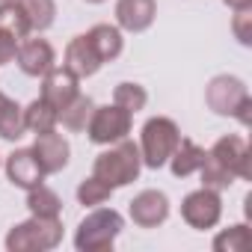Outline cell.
<instances>
[{
	"instance_id": "6",
	"label": "cell",
	"mask_w": 252,
	"mask_h": 252,
	"mask_svg": "<svg viewBox=\"0 0 252 252\" xmlns=\"http://www.w3.org/2000/svg\"><path fill=\"white\" fill-rule=\"evenodd\" d=\"M131 125H134V113L122 110L119 104H107V107L92 110L86 134L95 146H113V143H119L131 134Z\"/></svg>"
},
{
	"instance_id": "21",
	"label": "cell",
	"mask_w": 252,
	"mask_h": 252,
	"mask_svg": "<svg viewBox=\"0 0 252 252\" xmlns=\"http://www.w3.org/2000/svg\"><path fill=\"white\" fill-rule=\"evenodd\" d=\"M27 208H30L33 217H60L63 202H60V196H57L51 187L36 184V187L27 190Z\"/></svg>"
},
{
	"instance_id": "18",
	"label": "cell",
	"mask_w": 252,
	"mask_h": 252,
	"mask_svg": "<svg viewBox=\"0 0 252 252\" xmlns=\"http://www.w3.org/2000/svg\"><path fill=\"white\" fill-rule=\"evenodd\" d=\"M27 134L24 128V107H18L9 95L0 92V137L3 140H21Z\"/></svg>"
},
{
	"instance_id": "5",
	"label": "cell",
	"mask_w": 252,
	"mask_h": 252,
	"mask_svg": "<svg viewBox=\"0 0 252 252\" xmlns=\"http://www.w3.org/2000/svg\"><path fill=\"white\" fill-rule=\"evenodd\" d=\"M178 140H181V131H178V125L172 119L152 116L143 125V134H140V158H143V166L160 169L172 158Z\"/></svg>"
},
{
	"instance_id": "2",
	"label": "cell",
	"mask_w": 252,
	"mask_h": 252,
	"mask_svg": "<svg viewBox=\"0 0 252 252\" xmlns=\"http://www.w3.org/2000/svg\"><path fill=\"white\" fill-rule=\"evenodd\" d=\"M205 104L217 116H234L240 125L252 122V98H249V92H246L240 77L217 74L208 83V89H205Z\"/></svg>"
},
{
	"instance_id": "28",
	"label": "cell",
	"mask_w": 252,
	"mask_h": 252,
	"mask_svg": "<svg viewBox=\"0 0 252 252\" xmlns=\"http://www.w3.org/2000/svg\"><path fill=\"white\" fill-rule=\"evenodd\" d=\"M237 15H234V21H231V30H234V36L240 39V45H249L252 42V6H246V9H234Z\"/></svg>"
},
{
	"instance_id": "22",
	"label": "cell",
	"mask_w": 252,
	"mask_h": 252,
	"mask_svg": "<svg viewBox=\"0 0 252 252\" xmlns=\"http://www.w3.org/2000/svg\"><path fill=\"white\" fill-rule=\"evenodd\" d=\"M0 30H6V33L15 36L18 42L33 33L30 18H27V12H24L21 3H0Z\"/></svg>"
},
{
	"instance_id": "26",
	"label": "cell",
	"mask_w": 252,
	"mask_h": 252,
	"mask_svg": "<svg viewBox=\"0 0 252 252\" xmlns=\"http://www.w3.org/2000/svg\"><path fill=\"white\" fill-rule=\"evenodd\" d=\"M110 196H113V187H107V184H104V181H98L95 175L83 178V181H80V187H77V199H80V205H89V208L104 205Z\"/></svg>"
},
{
	"instance_id": "20",
	"label": "cell",
	"mask_w": 252,
	"mask_h": 252,
	"mask_svg": "<svg viewBox=\"0 0 252 252\" xmlns=\"http://www.w3.org/2000/svg\"><path fill=\"white\" fill-rule=\"evenodd\" d=\"M92 110H95L92 98H89V95H77L71 104H65V107L60 110V122H63V128H65V131H74V134H77V131H86Z\"/></svg>"
},
{
	"instance_id": "10",
	"label": "cell",
	"mask_w": 252,
	"mask_h": 252,
	"mask_svg": "<svg viewBox=\"0 0 252 252\" xmlns=\"http://www.w3.org/2000/svg\"><path fill=\"white\" fill-rule=\"evenodd\" d=\"M30 152H33V158H36V163L42 166L45 175H54V172L65 169L68 155H71L68 140L63 134H57V128L54 131H45V134H36V143H33Z\"/></svg>"
},
{
	"instance_id": "30",
	"label": "cell",
	"mask_w": 252,
	"mask_h": 252,
	"mask_svg": "<svg viewBox=\"0 0 252 252\" xmlns=\"http://www.w3.org/2000/svg\"><path fill=\"white\" fill-rule=\"evenodd\" d=\"M222 3L231 9H246V6H252V0H222Z\"/></svg>"
},
{
	"instance_id": "31",
	"label": "cell",
	"mask_w": 252,
	"mask_h": 252,
	"mask_svg": "<svg viewBox=\"0 0 252 252\" xmlns=\"http://www.w3.org/2000/svg\"><path fill=\"white\" fill-rule=\"evenodd\" d=\"M0 3H21V0H0Z\"/></svg>"
},
{
	"instance_id": "24",
	"label": "cell",
	"mask_w": 252,
	"mask_h": 252,
	"mask_svg": "<svg viewBox=\"0 0 252 252\" xmlns=\"http://www.w3.org/2000/svg\"><path fill=\"white\" fill-rule=\"evenodd\" d=\"M21 6L30 18L33 30H48L57 18V3L54 0H21Z\"/></svg>"
},
{
	"instance_id": "17",
	"label": "cell",
	"mask_w": 252,
	"mask_h": 252,
	"mask_svg": "<svg viewBox=\"0 0 252 252\" xmlns=\"http://www.w3.org/2000/svg\"><path fill=\"white\" fill-rule=\"evenodd\" d=\"M86 36H89L92 48L98 51L101 63H113L122 54V33H119V27H113V24H95Z\"/></svg>"
},
{
	"instance_id": "19",
	"label": "cell",
	"mask_w": 252,
	"mask_h": 252,
	"mask_svg": "<svg viewBox=\"0 0 252 252\" xmlns=\"http://www.w3.org/2000/svg\"><path fill=\"white\" fill-rule=\"evenodd\" d=\"M57 122H60V113H57L48 101H42V98H36L33 104L24 107V128L33 131V134L54 131V128H57Z\"/></svg>"
},
{
	"instance_id": "29",
	"label": "cell",
	"mask_w": 252,
	"mask_h": 252,
	"mask_svg": "<svg viewBox=\"0 0 252 252\" xmlns=\"http://www.w3.org/2000/svg\"><path fill=\"white\" fill-rule=\"evenodd\" d=\"M15 54H18V39H15V36H9L6 30H0V65L12 63V60H15Z\"/></svg>"
},
{
	"instance_id": "8",
	"label": "cell",
	"mask_w": 252,
	"mask_h": 252,
	"mask_svg": "<svg viewBox=\"0 0 252 252\" xmlns=\"http://www.w3.org/2000/svg\"><path fill=\"white\" fill-rule=\"evenodd\" d=\"M208 155L222 169H228L234 178H252V155H249V146H246L243 137H237V134L220 137Z\"/></svg>"
},
{
	"instance_id": "1",
	"label": "cell",
	"mask_w": 252,
	"mask_h": 252,
	"mask_svg": "<svg viewBox=\"0 0 252 252\" xmlns=\"http://www.w3.org/2000/svg\"><path fill=\"white\" fill-rule=\"evenodd\" d=\"M140 169H143V158H140V146L131 143L128 137L113 143L107 152H101L95 158V166H92V175L98 181H104L107 187L119 190L125 184H131L140 178Z\"/></svg>"
},
{
	"instance_id": "14",
	"label": "cell",
	"mask_w": 252,
	"mask_h": 252,
	"mask_svg": "<svg viewBox=\"0 0 252 252\" xmlns=\"http://www.w3.org/2000/svg\"><path fill=\"white\" fill-rule=\"evenodd\" d=\"M155 15H158L155 0H119L116 3V21H119L122 30H128V33L149 30Z\"/></svg>"
},
{
	"instance_id": "15",
	"label": "cell",
	"mask_w": 252,
	"mask_h": 252,
	"mask_svg": "<svg viewBox=\"0 0 252 252\" xmlns=\"http://www.w3.org/2000/svg\"><path fill=\"white\" fill-rule=\"evenodd\" d=\"M6 175H9V181H12L15 187H21V190H30V187H36V184L45 181V172H42V166L36 163V158H33L30 149H18V152H12V155L6 158Z\"/></svg>"
},
{
	"instance_id": "13",
	"label": "cell",
	"mask_w": 252,
	"mask_h": 252,
	"mask_svg": "<svg viewBox=\"0 0 252 252\" xmlns=\"http://www.w3.org/2000/svg\"><path fill=\"white\" fill-rule=\"evenodd\" d=\"M74 77H92L104 63H101V57H98V51L92 48V42H89V36L83 33V36H74L71 42H68V48H65V63H63Z\"/></svg>"
},
{
	"instance_id": "4",
	"label": "cell",
	"mask_w": 252,
	"mask_h": 252,
	"mask_svg": "<svg viewBox=\"0 0 252 252\" xmlns=\"http://www.w3.org/2000/svg\"><path fill=\"white\" fill-rule=\"evenodd\" d=\"M63 240V220L60 217H30L27 222H18L6 234L9 252H45L60 246Z\"/></svg>"
},
{
	"instance_id": "25",
	"label": "cell",
	"mask_w": 252,
	"mask_h": 252,
	"mask_svg": "<svg viewBox=\"0 0 252 252\" xmlns=\"http://www.w3.org/2000/svg\"><path fill=\"white\" fill-rule=\"evenodd\" d=\"M199 175H202V187H211V190H225V187H231L237 178L228 172V169H222L211 155H205V163L199 166Z\"/></svg>"
},
{
	"instance_id": "11",
	"label": "cell",
	"mask_w": 252,
	"mask_h": 252,
	"mask_svg": "<svg viewBox=\"0 0 252 252\" xmlns=\"http://www.w3.org/2000/svg\"><path fill=\"white\" fill-rule=\"evenodd\" d=\"M128 214H131L134 225H140V228H158L169 217V199L160 190H143V193H137L131 199Z\"/></svg>"
},
{
	"instance_id": "27",
	"label": "cell",
	"mask_w": 252,
	"mask_h": 252,
	"mask_svg": "<svg viewBox=\"0 0 252 252\" xmlns=\"http://www.w3.org/2000/svg\"><path fill=\"white\" fill-rule=\"evenodd\" d=\"M249 246V228L246 225H231L228 231H220L214 237L217 252H243Z\"/></svg>"
},
{
	"instance_id": "16",
	"label": "cell",
	"mask_w": 252,
	"mask_h": 252,
	"mask_svg": "<svg viewBox=\"0 0 252 252\" xmlns=\"http://www.w3.org/2000/svg\"><path fill=\"white\" fill-rule=\"evenodd\" d=\"M205 155H208V152H205L202 146H196L193 140L181 137L178 146H175V152H172V158H169L166 163L172 166V175H175V178H187V175L199 172V166L205 163Z\"/></svg>"
},
{
	"instance_id": "7",
	"label": "cell",
	"mask_w": 252,
	"mask_h": 252,
	"mask_svg": "<svg viewBox=\"0 0 252 252\" xmlns=\"http://www.w3.org/2000/svg\"><path fill=\"white\" fill-rule=\"evenodd\" d=\"M181 217L190 228H214L222 217V199H220V190H211V187H199L193 193L184 196L181 202Z\"/></svg>"
},
{
	"instance_id": "32",
	"label": "cell",
	"mask_w": 252,
	"mask_h": 252,
	"mask_svg": "<svg viewBox=\"0 0 252 252\" xmlns=\"http://www.w3.org/2000/svg\"><path fill=\"white\" fill-rule=\"evenodd\" d=\"M86 3H104V0H86Z\"/></svg>"
},
{
	"instance_id": "3",
	"label": "cell",
	"mask_w": 252,
	"mask_h": 252,
	"mask_svg": "<svg viewBox=\"0 0 252 252\" xmlns=\"http://www.w3.org/2000/svg\"><path fill=\"white\" fill-rule=\"evenodd\" d=\"M125 228V220L116 208H95L92 214H86L74 231V246L80 252H104L113 249L119 231Z\"/></svg>"
},
{
	"instance_id": "12",
	"label": "cell",
	"mask_w": 252,
	"mask_h": 252,
	"mask_svg": "<svg viewBox=\"0 0 252 252\" xmlns=\"http://www.w3.org/2000/svg\"><path fill=\"white\" fill-rule=\"evenodd\" d=\"M18 65L24 74L30 77H42L54 68V48L48 39H24L18 42V54H15Z\"/></svg>"
},
{
	"instance_id": "23",
	"label": "cell",
	"mask_w": 252,
	"mask_h": 252,
	"mask_svg": "<svg viewBox=\"0 0 252 252\" xmlns=\"http://www.w3.org/2000/svg\"><path fill=\"white\" fill-rule=\"evenodd\" d=\"M146 101H149V92H146V86H140V83L125 80V83H119V86L113 89V104H119L122 110H128V113H140V110L146 107Z\"/></svg>"
},
{
	"instance_id": "9",
	"label": "cell",
	"mask_w": 252,
	"mask_h": 252,
	"mask_svg": "<svg viewBox=\"0 0 252 252\" xmlns=\"http://www.w3.org/2000/svg\"><path fill=\"white\" fill-rule=\"evenodd\" d=\"M80 95V77H74L65 65H54L48 74H42V101H48L57 113L71 104Z\"/></svg>"
}]
</instances>
